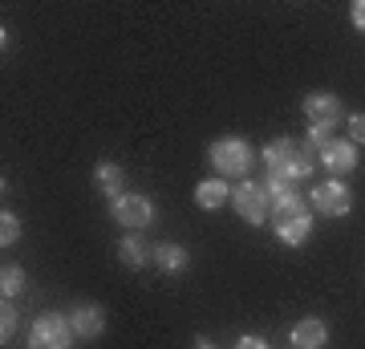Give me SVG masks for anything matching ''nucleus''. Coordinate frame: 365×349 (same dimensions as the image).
I'll return each instance as SVG.
<instances>
[{
    "label": "nucleus",
    "instance_id": "nucleus-1",
    "mask_svg": "<svg viewBox=\"0 0 365 349\" xmlns=\"http://www.w3.org/2000/svg\"><path fill=\"white\" fill-rule=\"evenodd\" d=\"M264 163H268V175H272V179L297 183V179H304V175H313V167L321 163V155H317L309 143L276 138V143H268V151H264Z\"/></svg>",
    "mask_w": 365,
    "mask_h": 349
},
{
    "label": "nucleus",
    "instance_id": "nucleus-2",
    "mask_svg": "<svg viewBox=\"0 0 365 349\" xmlns=\"http://www.w3.org/2000/svg\"><path fill=\"white\" fill-rule=\"evenodd\" d=\"M272 228H276V236L292 248L304 244V240L313 236V216H309V207H304L300 195H288V199L272 203Z\"/></svg>",
    "mask_w": 365,
    "mask_h": 349
},
{
    "label": "nucleus",
    "instance_id": "nucleus-3",
    "mask_svg": "<svg viewBox=\"0 0 365 349\" xmlns=\"http://www.w3.org/2000/svg\"><path fill=\"white\" fill-rule=\"evenodd\" d=\"M211 167L220 171V179H235L252 171V146L244 138H220L211 146Z\"/></svg>",
    "mask_w": 365,
    "mask_h": 349
},
{
    "label": "nucleus",
    "instance_id": "nucleus-4",
    "mask_svg": "<svg viewBox=\"0 0 365 349\" xmlns=\"http://www.w3.org/2000/svg\"><path fill=\"white\" fill-rule=\"evenodd\" d=\"M69 341H73V329L61 313H45L29 329V349H69Z\"/></svg>",
    "mask_w": 365,
    "mask_h": 349
},
{
    "label": "nucleus",
    "instance_id": "nucleus-5",
    "mask_svg": "<svg viewBox=\"0 0 365 349\" xmlns=\"http://www.w3.org/2000/svg\"><path fill=\"white\" fill-rule=\"evenodd\" d=\"M114 220L130 232H143L146 223H155V199L150 195H138V191H126L114 199Z\"/></svg>",
    "mask_w": 365,
    "mask_h": 349
},
{
    "label": "nucleus",
    "instance_id": "nucleus-6",
    "mask_svg": "<svg viewBox=\"0 0 365 349\" xmlns=\"http://www.w3.org/2000/svg\"><path fill=\"white\" fill-rule=\"evenodd\" d=\"M268 207H272V199H268V187H264V183H240V187H235V211H240L252 228H260V223L268 220Z\"/></svg>",
    "mask_w": 365,
    "mask_h": 349
},
{
    "label": "nucleus",
    "instance_id": "nucleus-7",
    "mask_svg": "<svg viewBox=\"0 0 365 349\" xmlns=\"http://www.w3.org/2000/svg\"><path fill=\"white\" fill-rule=\"evenodd\" d=\"M313 207L321 211V216H349L353 211V195H349V187L341 179H329V183H321V187H313Z\"/></svg>",
    "mask_w": 365,
    "mask_h": 349
},
{
    "label": "nucleus",
    "instance_id": "nucleus-8",
    "mask_svg": "<svg viewBox=\"0 0 365 349\" xmlns=\"http://www.w3.org/2000/svg\"><path fill=\"white\" fill-rule=\"evenodd\" d=\"M69 329H73V337H81V341L102 337L106 333V309L102 305H93V300L73 305V313H69Z\"/></svg>",
    "mask_w": 365,
    "mask_h": 349
},
{
    "label": "nucleus",
    "instance_id": "nucleus-9",
    "mask_svg": "<svg viewBox=\"0 0 365 349\" xmlns=\"http://www.w3.org/2000/svg\"><path fill=\"white\" fill-rule=\"evenodd\" d=\"M321 163H325L333 175H349L357 167V146L349 138H333L329 146H321Z\"/></svg>",
    "mask_w": 365,
    "mask_h": 349
},
{
    "label": "nucleus",
    "instance_id": "nucleus-10",
    "mask_svg": "<svg viewBox=\"0 0 365 349\" xmlns=\"http://www.w3.org/2000/svg\"><path fill=\"white\" fill-rule=\"evenodd\" d=\"M304 114L313 126H337L341 122V102L333 93H309L304 98Z\"/></svg>",
    "mask_w": 365,
    "mask_h": 349
},
{
    "label": "nucleus",
    "instance_id": "nucleus-11",
    "mask_svg": "<svg viewBox=\"0 0 365 349\" xmlns=\"http://www.w3.org/2000/svg\"><path fill=\"white\" fill-rule=\"evenodd\" d=\"M325 341H329V329L321 317H304L292 329V349H325Z\"/></svg>",
    "mask_w": 365,
    "mask_h": 349
},
{
    "label": "nucleus",
    "instance_id": "nucleus-12",
    "mask_svg": "<svg viewBox=\"0 0 365 349\" xmlns=\"http://www.w3.org/2000/svg\"><path fill=\"white\" fill-rule=\"evenodd\" d=\"M93 187H98V191L102 195H110V199H118V195H126L122 191V187H126V171L118 167V163H98V167H93Z\"/></svg>",
    "mask_w": 365,
    "mask_h": 349
},
{
    "label": "nucleus",
    "instance_id": "nucleus-13",
    "mask_svg": "<svg viewBox=\"0 0 365 349\" xmlns=\"http://www.w3.org/2000/svg\"><path fill=\"white\" fill-rule=\"evenodd\" d=\"M227 199H232V187H227L223 179H203L195 187V203L203 207V211H220Z\"/></svg>",
    "mask_w": 365,
    "mask_h": 349
},
{
    "label": "nucleus",
    "instance_id": "nucleus-14",
    "mask_svg": "<svg viewBox=\"0 0 365 349\" xmlns=\"http://www.w3.org/2000/svg\"><path fill=\"white\" fill-rule=\"evenodd\" d=\"M150 260H155L163 272H182L187 264H191V256H187L182 244H158L155 252H150Z\"/></svg>",
    "mask_w": 365,
    "mask_h": 349
},
{
    "label": "nucleus",
    "instance_id": "nucleus-15",
    "mask_svg": "<svg viewBox=\"0 0 365 349\" xmlns=\"http://www.w3.org/2000/svg\"><path fill=\"white\" fill-rule=\"evenodd\" d=\"M118 260H122L126 268H143L146 260H150V248L130 232V236H122V240H118Z\"/></svg>",
    "mask_w": 365,
    "mask_h": 349
},
{
    "label": "nucleus",
    "instance_id": "nucleus-16",
    "mask_svg": "<svg viewBox=\"0 0 365 349\" xmlns=\"http://www.w3.org/2000/svg\"><path fill=\"white\" fill-rule=\"evenodd\" d=\"M25 288V268L21 264H4V272H0V293H4V300L16 297Z\"/></svg>",
    "mask_w": 365,
    "mask_h": 349
},
{
    "label": "nucleus",
    "instance_id": "nucleus-17",
    "mask_svg": "<svg viewBox=\"0 0 365 349\" xmlns=\"http://www.w3.org/2000/svg\"><path fill=\"white\" fill-rule=\"evenodd\" d=\"M16 240H21V220H16L13 211H4V216H0V244L13 248Z\"/></svg>",
    "mask_w": 365,
    "mask_h": 349
},
{
    "label": "nucleus",
    "instance_id": "nucleus-18",
    "mask_svg": "<svg viewBox=\"0 0 365 349\" xmlns=\"http://www.w3.org/2000/svg\"><path fill=\"white\" fill-rule=\"evenodd\" d=\"M13 333H16V313L9 309V300H4V309H0V341L9 345V341H13Z\"/></svg>",
    "mask_w": 365,
    "mask_h": 349
},
{
    "label": "nucleus",
    "instance_id": "nucleus-19",
    "mask_svg": "<svg viewBox=\"0 0 365 349\" xmlns=\"http://www.w3.org/2000/svg\"><path fill=\"white\" fill-rule=\"evenodd\" d=\"M304 143H309L317 155H321V146L333 143V126H309V138H304Z\"/></svg>",
    "mask_w": 365,
    "mask_h": 349
},
{
    "label": "nucleus",
    "instance_id": "nucleus-20",
    "mask_svg": "<svg viewBox=\"0 0 365 349\" xmlns=\"http://www.w3.org/2000/svg\"><path fill=\"white\" fill-rule=\"evenodd\" d=\"M349 143H353V146L365 143V114H353V118H349Z\"/></svg>",
    "mask_w": 365,
    "mask_h": 349
},
{
    "label": "nucleus",
    "instance_id": "nucleus-21",
    "mask_svg": "<svg viewBox=\"0 0 365 349\" xmlns=\"http://www.w3.org/2000/svg\"><path fill=\"white\" fill-rule=\"evenodd\" d=\"M353 29H357V33H365V0H357V4H353Z\"/></svg>",
    "mask_w": 365,
    "mask_h": 349
},
{
    "label": "nucleus",
    "instance_id": "nucleus-22",
    "mask_svg": "<svg viewBox=\"0 0 365 349\" xmlns=\"http://www.w3.org/2000/svg\"><path fill=\"white\" fill-rule=\"evenodd\" d=\"M235 349H268V341H260V337H240Z\"/></svg>",
    "mask_w": 365,
    "mask_h": 349
},
{
    "label": "nucleus",
    "instance_id": "nucleus-23",
    "mask_svg": "<svg viewBox=\"0 0 365 349\" xmlns=\"http://www.w3.org/2000/svg\"><path fill=\"white\" fill-rule=\"evenodd\" d=\"M199 349H215V345H207V341H199Z\"/></svg>",
    "mask_w": 365,
    "mask_h": 349
}]
</instances>
